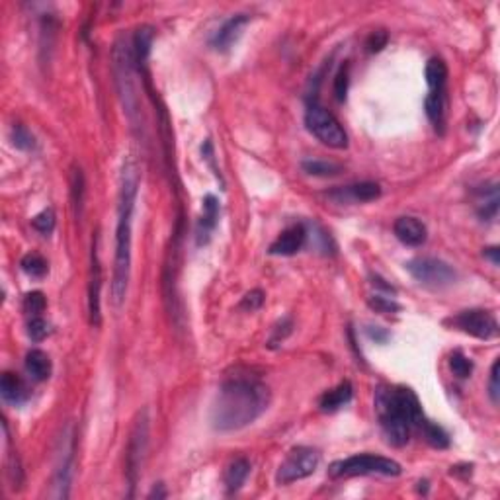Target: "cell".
Wrapping results in <instances>:
<instances>
[{
	"label": "cell",
	"mask_w": 500,
	"mask_h": 500,
	"mask_svg": "<svg viewBox=\"0 0 500 500\" xmlns=\"http://www.w3.org/2000/svg\"><path fill=\"white\" fill-rule=\"evenodd\" d=\"M0 395L6 403L14 405V407H20L30 399V389H28V385L23 383L22 377L16 376L12 371H4L2 379H0Z\"/></svg>",
	"instance_id": "15"
},
{
	"label": "cell",
	"mask_w": 500,
	"mask_h": 500,
	"mask_svg": "<svg viewBox=\"0 0 500 500\" xmlns=\"http://www.w3.org/2000/svg\"><path fill=\"white\" fill-rule=\"evenodd\" d=\"M387 39H389L387 31L383 30L373 31L370 38H368V41H366V47H368V51H370V53H377V51H381V49L387 46Z\"/></svg>",
	"instance_id": "39"
},
{
	"label": "cell",
	"mask_w": 500,
	"mask_h": 500,
	"mask_svg": "<svg viewBox=\"0 0 500 500\" xmlns=\"http://www.w3.org/2000/svg\"><path fill=\"white\" fill-rule=\"evenodd\" d=\"M166 496V491H164V485L162 483H159V485L154 486L153 493L149 494V499H164Z\"/></svg>",
	"instance_id": "42"
},
{
	"label": "cell",
	"mask_w": 500,
	"mask_h": 500,
	"mask_svg": "<svg viewBox=\"0 0 500 500\" xmlns=\"http://www.w3.org/2000/svg\"><path fill=\"white\" fill-rule=\"evenodd\" d=\"M496 211H499V190H496V184H494L489 190V193L485 192V201L479 208V216L483 217V219H493V217H496Z\"/></svg>",
	"instance_id": "30"
},
{
	"label": "cell",
	"mask_w": 500,
	"mask_h": 500,
	"mask_svg": "<svg viewBox=\"0 0 500 500\" xmlns=\"http://www.w3.org/2000/svg\"><path fill=\"white\" fill-rule=\"evenodd\" d=\"M400 465L395 459L381 457V455H352L346 459L334 462L329 467L331 477H356V475H385V477H397L400 475Z\"/></svg>",
	"instance_id": "4"
},
{
	"label": "cell",
	"mask_w": 500,
	"mask_h": 500,
	"mask_svg": "<svg viewBox=\"0 0 500 500\" xmlns=\"http://www.w3.org/2000/svg\"><path fill=\"white\" fill-rule=\"evenodd\" d=\"M10 139H12V145L20 151H31L36 147V139L23 125H14L10 131Z\"/></svg>",
	"instance_id": "27"
},
{
	"label": "cell",
	"mask_w": 500,
	"mask_h": 500,
	"mask_svg": "<svg viewBox=\"0 0 500 500\" xmlns=\"http://www.w3.org/2000/svg\"><path fill=\"white\" fill-rule=\"evenodd\" d=\"M47 307L46 295L41 292H31L23 297V311L31 317H39Z\"/></svg>",
	"instance_id": "29"
},
{
	"label": "cell",
	"mask_w": 500,
	"mask_h": 500,
	"mask_svg": "<svg viewBox=\"0 0 500 500\" xmlns=\"http://www.w3.org/2000/svg\"><path fill=\"white\" fill-rule=\"evenodd\" d=\"M73 201L77 208V216H80L83 203H85V176H83L80 169L73 172Z\"/></svg>",
	"instance_id": "33"
},
{
	"label": "cell",
	"mask_w": 500,
	"mask_h": 500,
	"mask_svg": "<svg viewBox=\"0 0 500 500\" xmlns=\"http://www.w3.org/2000/svg\"><path fill=\"white\" fill-rule=\"evenodd\" d=\"M147 446H149V410L143 408L133 422L129 442L125 447V477L131 486L129 496H133V489L137 485L141 475V465L145 459Z\"/></svg>",
	"instance_id": "6"
},
{
	"label": "cell",
	"mask_w": 500,
	"mask_h": 500,
	"mask_svg": "<svg viewBox=\"0 0 500 500\" xmlns=\"http://www.w3.org/2000/svg\"><path fill=\"white\" fill-rule=\"evenodd\" d=\"M452 324L469 336H475L479 340H491L499 336V323L493 313L483 311V309H469L462 311L459 315L452 319Z\"/></svg>",
	"instance_id": "10"
},
{
	"label": "cell",
	"mask_w": 500,
	"mask_h": 500,
	"mask_svg": "<svg viewBox=\"0 0 500 500\" xmlns=\"http://www.w3.org/2000/svg\"><path fill=\"white\" fill-rule=\"evenodd\" d=\"M499 371H500V360H494L493 368H491V379H489V395L494 405H499L500 399V381H499Z\"/></svg>",
	"instance_id": "37"
},
{
	"label": "cell",
	"mask_w": 500,
	"mask_h": 500,
	"mask_svg": "<svg viewBox=\"0 0 500 500\" xmlns=\"http://www.w3.org/2000/svg\"><path fill=\"white\" fill-rule=\"evenodd\" d=\"M31 225L41 235H49L55 229V211L53 209H43L41 213L31 219Z\"/></svg>",
	"instance_id": "31"
},
{
	"label": "cell",
	"mask_w": 500,
	"mask_h": 500,
	"mask_svg": "<svg viewBox=\"0 0 500 500\" xmlns=\"http://www.w3.org/2000/svg\"><path fill=\"white\" fill-rule=\"evenodd\" d=\"M407 270L418 284L432 287V289L450 287L457 280V272L454 270V266H450L447 262L440 260V258H432V256H422V258L407 262Z\"/></svg>",
	"instance_id": "8"
},
{
	"label": "cell",
	"mask_w": 500,
	"mask_h": 500,
	"mask_svg": "<svg viewBox=\"0 0 500 500\" xmlns=\"http://www.w3.org/2000/svg\"><path fill=\"white\" fill-rule=\"evenodd\" d=\"M348 83H350V78H348V65H344V67L339 70L336 78H334V94H336V100L339 102L346 100Z\"/></svg>",
	"instance_id": "36"
},
{
	"label": "cell",
	"mask_w": 500,
	"mask_h": 500,
	"mask_svg": "<svg viewBox=\"0 0 500 500\" xmlns=\"http://www.w3.org/2000/svg\"><path fill=\"white\" fill-rule=\"evenodd\" d=\"M28 334L33 342H41L49 334V323L41 317H31L28 323Z\"/></svg>",
	"instance_id": "34"
},
{
	"label": "cell",
	"mask_w": 500,
	"mask_h": 500,
	"mask_svg": "<svg viewBox=\"0 0 500 500\" xmlns=\"http://www.w3.org/2000/svg\"><path fill=\"white\" fill-rule=\"evenodd\" d=\"M418 430L422 432L424 440H426L432 447H436V450H446V447L450 446V436H447L446 430H444L442 426H438V424H434L424 418V422L420 424Z\"/></svg>",
	"instance_id": "23"
},
{
	"label": "cell",
	"mask_w": 500,
	"mask_h": 500,
	"mask_svg": "<svg viewBox=\"0 0 500 500\" xmlns=\"http://www.w3.org/2000/svg\"><path fill=\"white\" fill-rule=\"evenodd\" d=\"M51 360L43 350H30L26 354V371L36 381H47L51 377Z\"/></svg>",
	"instance_id": "21"
},
{
	"label": "cell",
	"mask_w": 500,
	"mask_h": 500,
	"mask_svg": "<svg viewBox=\"0 0 500 500\" xmlns=\"http://www.w3.org/2000/svg\"><path fill=\"white\" fill-rule=\"evenodd\" d=\"M248 473H250V462H248L247 457H237V459H233V462L227 465L223 475L227 491H229V493L239 491L240 486L245 485Z\"/></svg>",
	"instance_id": "20"
},
{
	"label": "cell",
	"mask_w": 500,
	"mask_h": 500,
	"mask_svg": "<svg viewBox=\"0 0 500 500\" xmlns=\"http://www.w3.org/2000/svg\"><path fill=\"white\" fill-rule=\"evenodd\" d=\"M303 170L311 176H336L342 172V166L336 162L326 161H303Z\"/></svg>",
	"instance_id": "24"
},
{
	"label": "cell",
	"mask_w": 500,
	"mask_h": 500,
	"mask_svg": "<svg viewBox=\"0 0 500 500\" xmlns=\"http://www.w3.org/2000/svg\"><path fill=\"white\" fill-rule=\"evenodd\" d=\"M270 400V387L258 377L248 373L229 377L213 400L211 424L219 432L243 430L268 410Z\"/></svg>",
	"instance_id": "1"
},
{
	"label": "cell",
	"mask_w": 500,
	"mask_h": 500,
	"mask_svg": "<svg viewBox=\"0 0 500 500\" xmlns=\"http://www.w3.org/2000/svg\"><path fill=\"white\" fill-rule=\"evenodd\" d=\"M373 405L385 438L395 447L407 446L413 428H420L426 418L418 397L407 387H377Z\"/></svg>",
	"instance_id": "3"
},
{
	"label": "cell",
	"mask_w": 500,
	"mask_h": 500,
	"mask_svg": "<svg viewBox=\"0 0 500 500\" xmlns=\"http://www.w3.org/2000/svg\"><path fill=\"white\" fill-rule=\"evenodd\" d=\"M217 221H219V201L216 196L209 193L203 200V213L198 223V245H208L211 233L217 227Z\"/></svg>",
	"instance_id": "17"
},
{
	"label": "cell",
	"mask_w": 500,
	"mask_h": 500,
	"mask_svg": "<svg viewBox=\"0 0 500 500\" xmlns=\"http://www.w3.org/2000/svg\"><path fill=\"white\" fill-rule=\"evenodd\" d=\"M75 430L73 426H67L59 440V452H57V463H55L53 481H51V499H69L70 483H73V471H75Z\"/></svg>",
	"instance_id": "7"
},
{
	"label": "cell",
	"mask_w": 500,
	"mask_h": 500,
	"mask_svg": "<svg viewBox=\"0 0 500 500\" xmlns=\"http://www.w3.org/2000/svg\"><path fill=\"white\" fill-rule=\"evenodd\" d=\"M305 125L323 145L331 149H346L348 135L336 117L321 104H309L305 112Z\"/></svg>",
	"instance_id": "5"
},
{
	"label": "cell",
	"mask_w": 500,
	"mask_h": 500,
	"mask_svg": "<svg viewBox=\"0 0 500 500\" xmlns=\"http://www.w3.org/2000/svg\"><path fill=\"white\" fill-rule=\"evenodd\" d=\"M485 256L489 258V260L493 262L494 266H499V264H500V250H499V247L485 248Z\"/></svg>",
	"instance_id": "41"
},
{
	"label": "cell",
	"mask_w": 500,
	"mask_h": 500,
	"mask_svg": "<svg viewBox=\"0 0 500 500\" xmlns=\"http://www.w3.org/2000/svg\"><path fill=\"white\" fill-rule=\"evenodd\" d=\"M139 178L137 161L125 156L119 172V193H117V225L116 254H114V276H112V303L122 307L127 295L131 276V247H133V213L137 203Z\"/></svg>",
	"instance_id": "2"
},
{
	"label": "cell",
	"mask_w": 500,
	"mask_h": 500,
	"mask_svg": "<svg viewBox=\"0 0 500 500\" xmlns=\"http://www.w3.org/2000/svg\"><path fill=\"white\" fill-rule=\"evenodd\" d=\"M248 22H250V18H248L247 14L231 16V18L216 31V36L211 38V47L217 49V51H227V49H231V47L239 41V38L243 36V30H245V26H247Z\"/></svg>",
	"instance_id": "12"
},
{
	"label": "cell",
	"mask_w": 500,
	"mask_h": 500,
	"mask_svg": "<svg viewBox=\"0 0 500 500\" xmlns=\"http://www.w3.org/2000/svg\"><path fill=\"white\" fill-rule=\"evenodd\" d=\"M350 198L356 201H373L381 196V188L376 182H360L348 188Z\"/></svg>",
	"instance_id": "26"
},
{
	"label": "cell",
	"mask_w": 500,
	"mask_h": 500,
	"mask_svg": "<svg viewBox=\"0 0 500 500\" xmlns=\"http://www.w3.org/2000/svg\"><path fill=\"white\" fill-rule=\"evenodd\" d=\"M352 393H354L352 383H350V381H342V383L336 385L334 389L324 393L323 397H321V400H319V407H321L323 413H336V410H340L344 405L350 403Z\"/></svg>",
	"instance_id": "18"
},
{
	"label": "cell",
	"mask_w": 500,
	"mask_h": 500,
	"mask_svg": "<svg viewBox=\"0 0 500 500\" xmlns=\"http://www.w3.org/2000/svg\"><path fill=\"white\" fill-rule=\"evenodd\" d=\"M368 305L376 313H383V315H391V313H399L400 311V305L397 301L391 299V297H385V295H379V293L368 297Z\"/></svg>",
	"instance_id": "28"
},
{
	"label": "cell",
	"mask_w": 500,
	"mask_h": 500,
	"mask_svg": "<svg viewBox=\"0 0 500 500\" xmlns=\"http://www.w3.org/2000/svg\"><path fill=\"white\" fill-rule=\"evenodd\" d=\"M292 331H293V323H292V319H282L280 323L274 326V332H272V339H270V346H277L280 342H284L289 334H292Z\"/></svg>",
	"instance_id": "35"
},
{
	"label": "cell",
	"mask_w": 500,
	"mask_h": 500,
	"mask_svg": "<svg viewBox=\"0 0 500 500\" xmlns=\"http://www.w3.org/2000/svg\"><path fill=\"white\" fill-rule=\"evenodd\" d=\"M395 237L407 247H422L428 237L426 225L416 217H399L393 225Z\"/></svg>",
	"instance_id": "14"
},
{
	"label": "cell",
	"mask_w": 500,
	"mask_h": 500,
	"mask_svg": "<svg viewBox=\"0 0 500 500\" xmlns=\"http://www.w3.org/2000/svg\"><path fill=\"white\" fill-rule=\"evenodd\" d=\"M307 240V231L303 225H292L287 227L272 245H270V254L274 256H293L297 254Z\"/></svg>",
	"instance_id": "13"
},
{
	"label": "cell",
	"mask_w": 500,
	"mask_h": 500,
	"mask_svg": "<svg viewBox=\"0 0 500 500\" xmlns=\"http://www.w3.org/2000/svg\"><path fill=\"white\" fill-rule=\"evenodd\" d=\"M100 293H102V266L98 258V243L92 245V268H90V287H88V313H90V324L98 326L102 323L100 309Z\"/></svg>",
	"instance_id": "11"
},
{
	"label": "cell",
	"mask_w": 500,
	"mask_h": 500,
	"mask_svg": "<svg viewBox=\"0 0 500 500\" xmlns=\"http://www.w3.org/2000/svg\"><path fill=\"white\" fill-rule=\"evenodd\" d=\"M151 46H153V30L149 26H143L135 31L133 41H131V53H133V63L137 65L139 69H145L147 61H149V53H151Z\"/></svg>",
	"instance_id": "19"
},
{
	"label": "cell",
	"mask_w": 500,
	"mask_h": 500,
	"mask_svg": "<svg viewBox=\"0 0 500 500\" xmlns=\"http://www.w3.org/2000/svg\"><path fill=\"white\" fill-rule=\"evenodd\" d=\"M424 110H426V116L430 119V124L434 125V129L438 133H444L447 114L446 88L430 90V94L426 96V102H424Z\"/></svg>",
	"instance_id": "16"
},
{
	"label": "cell",
	"mask_w": 500,
	"mask_h": 500,
	"mask_svg": "<svg viewBox=\"0 0 500 500\" xmlns=\"http://www.w3.org/2000/svg\"><path fill=\"white\" fill-rule=\"evenodd\" d=\"M319 462H321V455L313 447H293L280 465L276 481L280 485H289L301 479L311 477L319 467Z\"/></svg>",
	"instance_id": "9"
},
{
	"label": "cell",
	"mask_w": 500,
	"mask_h": 500,
	"mask_svg": "<svg viewBox=\"0 0 500 500\" xmlns=\"http://www.w3.org/2000/svg\"><path fill=\"white\" fill-rule=\"evenodd\" d=\"M424 75H426V83H428V88H430V90L446 88L447 67H446V63L442 61V59L434 57V59H430V61L426 63V70H424Z\"/></svg>",
	"instance_id": "22"
},
{
	"label": "cell",
	"mask_w": 500,
	"mask_h": 500,
	"mask_svg": "<svg viewBox=\"0 0 500 500\" xmlns=\"http://www.w3.org/2000/svg\"><path fill=\"white\" fill-rule=\"evenodd\" d=\"M262 305H264V292H260V289L248 292L240 301V309H245V311H256Z\"/></svg>",
	"instance_id": "38"
},
{
	"label": "cell",
	"mask_w": 500,
	"mask_h": 500,
	"mask_svg": "<svg viewBox=\"0 0 500 500\" xmlns=\"http://www.w3.org/2000/svg\"><path fill=\"white\" fill-rule=\"evenodd\" d=\"M450 368H452V371H454V376L465 379V377L471 376V371H473V363H471L469 358H465L462 352H454L452 358H450Z\"/></svg>",
	"instance_id": "32"
},
{
	"label": "cell",
	"mask_w": 500,
	"mask_h": 500,
	"mask_svg": "<svg viewBox=\"0 0 500 500\" xmlns=\"http://www.w3.org/2000/svg\"><path fill=\"white\" fill-rule=\"evenodd\" d=\"M22 270L30 277L39 280V277H43L47 272H49V266H47V262L43 256H39V254L36 252H30V254H26V256L22 258Z\"/></svg>",
	"instance_id": "25"
},
{
	"label": "cell",
	"mask_w": 500,
	"mask_h": 500,
	"mask_svg": "<svg viewBox=\"0 0 500 500\" xmlns=\"http://www.w3.org/2000/svg\"><path fill=\"white\" fill-rule=\"evenodd\" d=\"M368 334H370V339L376 340V342H387V339H389V332L379 329V326H370V329H368Z\"/></svg>",
	"instance_id": "40"
}]
</instances>
